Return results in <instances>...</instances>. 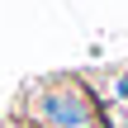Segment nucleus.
Wrapping results in <instances>:
<instances>
[{
  "instance_id": "obj_1",
  "label": "nucleus",
  "mask_w": 128,
  "mask_h": 128,
  "mask_svg": "<svg viewBox=\"0 0 128 128\" xmlns=\"http://www.w3.org/2000/svg\"><path fill=\"white\" fill-rule=\"evenodd\" d=\"M43 114H48V124L52 128H90V100L81 95V90H52V95H43Z\"/></svg>"
}]
</instances>
